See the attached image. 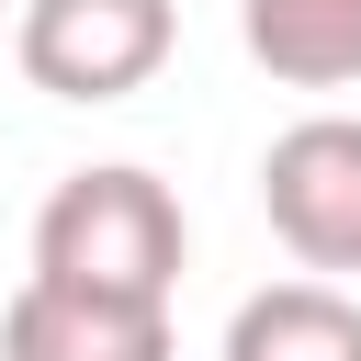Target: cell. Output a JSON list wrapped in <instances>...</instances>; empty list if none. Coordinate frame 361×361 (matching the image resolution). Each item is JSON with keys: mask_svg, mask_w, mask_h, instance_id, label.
<instances>
[{"mask_svg": "<svg viewBox=\"0 0 361 361\" xmlns=\"http://www.w3.org/2000/svg\"><path fill=\"white\" fill-rule=\"evenodd\" d=\"M192 259V226H180V192L135 158H102V169H68L45 203H34V271L45 282H79V293H124V305H169Z\"/></svg>", "mask_w": 361, "mask_h": 361, "instance_id": "obj_1", "label": "cell"}, {"mask_svg": "<svg viewBox=\"0 0 361 361\" xmlns=\"http://www.w3.org/2000/svg\"><path fill=\"white\" fill-rule=\"evenodd\" d=\"M180 45V0H23L11 11V56L45 102H124L169 68Z\"/></svg>", "mask_w": 361, "mask_h": 361, "instance_id": "obj_2", "label": "cell"}, {"mask_svg": "<svg viewBox=\"0 0 361 361\" xmlns=\"http://www.w3.org/2000/svg\"><path fill=\"white\" fill-rule=\"evenodd\" d=\"M259 214L305 259V282L361 271V113H305L259 158Z\"/></svg>", "mask_w": 361, "mask_h": 361, "instance_id": "obj_3", "label": "cell"}, {"mask_svg": "<svg viewBox=\"0 0 361 361\" xmlns=\"http://www.w3.org/2000/svg\"><path fill=\"white\" fill-rule=\"evenodd\" d=\"M0 361H180V338H169V305H124V293L23 271V293L0 305Z\"/></svg>", "mask_w": 361, "mask_h": 361, "instance_id": "obj_4", "label": "cell"}, {"mask_svg": "<svg viewBox=\"0 0 361 361\" xmlns=\"http://www.w3.org/2000/svg\"><path fill=\"white\" fill-rule=\"evenodd\" d=\"M237 45L282 90H350L361 79V0H237Z\"/></svg>", "mask_w": 361, "mask_h": 361, "instance_id": "obj_5", "label": "cell"}, {"mask_svg": "<svg viewBox=\"0 0 361 361\" xmlns=\"http://www.w3.org/2000/svg\"><path fill=\"white\" fill-rule=\"evenodd\" d=\"M214 361H361V305L338 282H259Z\"/></svg>", "mask_w": 361, "mask_h": 361, "instance_id": "obj_6", "label": "cell"}, {"mask_svg": "<svg viewBox=\"0 0 361 361\" xmlns=\"http://www.w3.org/2000/svg\"><path fill=\"white\" fill-rule=\"evenodd\" d=\"M0 11H23V0H0Z\"/></svg>", "mask_w": 361, "mask_h": 361, "instance_id": "obj_7", "label": "cell"}]
</instances>
